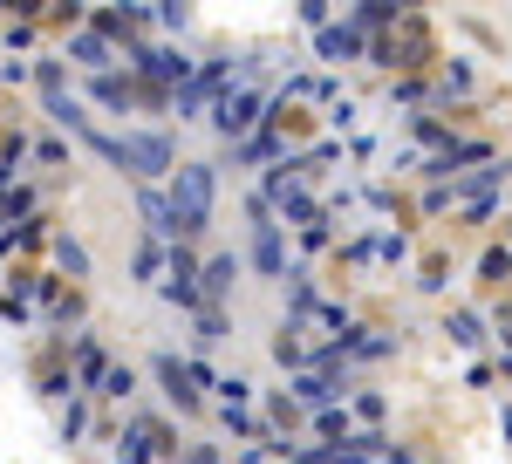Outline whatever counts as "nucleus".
<instances>
[{"label": "nucleus", "instance_id": "f257e3e1", "mask_svg": "<svg viewBox=\"0 0 512 464\" xmlns=\"http://www.w3.org/2000/svg\"><path fill=\"white\" fill-rule=\"evenodd\" d=\"M164 205L178 219V246H198L212 232V205H219V164H178L164 178Z\"/></svg>", "mask_w": 512, "mask_h": 464}, {"label": "nucleus", "instance_id": "f03ea898", "mask_svg": "<svg viewBox=\"0 0 512 464\" xmlns=\"http://www.w3.org/2000/svg\"><path fill=\"white\" fill-rule=\"evenodd\" d=\"M123 76L137 82L144 96H178L185 82H192V55L178 48V41H130L123 48Z\"/></svg>", "mask_w": 512, "mask_h": 464}, {"label": "nucleus", "instance_id": "7ed1b4c3", "mask_svg": "<svg viewBox=\"0 0 512 464\" xmlns=\"http://www.w3.org/2000/svg\"><path fill=\"white\" fill-rule=\"evenodd\" d=\"M110 171H130L137 185H164L178 171L171 130H123V137H110Z\"/></svg>", "mask_w": 512, "mask_h": 464}, {"label": "nucleus", "instance_id": "20e7f679", "mask_svg": "<svg viewBox=\"0 0 512 464\" xmlns=\"http://www.w3.org/2000/svg\"><path fill=\"white\" fill-rule=\"evenodd\" d=\"M267 110H274V89H267V82H233V89L212 103V130H219L226 151H233V144H246V137L267 123Z\"/></svg>", "mask_w": 512, "mask_h": 464}, {"label": "nucleus", "instance_id": "39448f33", "mask_svg": "<svg viewBox=\"0 0 512 464\" xmlns=\"http://www.w3.org/2000/svg\"><path fill=\"white\" fill-rule=\"evenodd\" d=\"M253 198L274 212V226H308V219H321V198H315V185H301L287 164H274V171H260V185H253Z\"/></svg>", "mask_w": 512, "mask_h": 464}, {"label": "nucleus", "instance_id": "423d86ee", "mask_svg": "<svg viewBox=\"0 0 512 464\" xmlns=\"http://www.w3.org/2000/svg\"><path fill=\"white\" fill-rule=\"evenodd\" d=\"M178 458V430L164 424V417H144V410H130L117 430V451L110 464H171Z\"/></svg>", "mask_w": 512, "mask_h": 464}, {"label": "nucleus", "instance_id": "0eeeda50", "mask_svg": "<svg viewBox=\"0 0 512 464\" xmlns=\"http://www.w3.org/2000/svg\"><path fill=\"white\" fill-rule=\"evenodd\" d=\"M246 219H253V239H246V267L260 280H287V226H274V212L260 198H246Z\"/></svg>", "mask_w": 512, "mask_h": 464}, {"label": "nucleus", "instance_id": "6e6552de", "mask_svg": "<svg viewBox=\"0 0 512 464\" xmlns=\"http://www.w3.org/2000/svg\"><path fill=\"white\" fill-rule=\"evenodd\" d=\"M294 157V144H287V110H267V123L246 137V144H233V171H274V164H287Z\"/></svg>", "mask_w": 512, "mask_h": 464}, {"label": "nucleus", "instance_id": "1a4fd4ad", "mask_svg": "<svg viewBox=\"0 0 512 464\" xmlns=\"http://www.w3.org/2000/svg\"><path fill=\"white\" fill-rule=\"evenodd\" d=\"M349 389H355V376H328V369H301V376H287V410L301 417H315V410H335V403H349Z\"/></svg>", "mask_w": 512, "mask_h": 464}, {"label": "nucleus", "instance_id": "9d476101", "mask_svg": "<svg viewBox=\"0 0 512 464\" xmlns=\"http://www.w3.org/2000/svg\"><path fill=\"white\" fill-rule=\"evenodd\" d=\"M62 355H69V383H76V396L96 403V389H103V376H110V362H117V355L96 342V335H69Z\"/></svg>", "mask_w": 512, "mask_h": 464}, {"label": "nucleus", "instance_id": "9b49d317", "mask_svg": "<svg viewBox=\"0 0 512 464\" xmlns=\"http://www.w3.org/2000/svg\"><path fill=\"white\" fill-rule=\"evenodd\" d=\"M151 383L164 389V403H171L178 417H198V410H205V396H198V389H192V376H185V355L158 348V355H151Z\"/></svg>", "mask_w": 512, "mask_h": 464}, {"label": "nucleus", "instance_id": "f8f14e48", "mask_svg": "<svg viewBox=\"0 0 512 464\" xmlns=\"http://www.w3.org/2000/svg\"><path fill=\"white\" fill-rule=\"evenodd\" d=\"M396 348H403V342H396L390 328H369V321H355L349 335L335 342V355H342V369L355 376V369H369V362H390Z\"/></svg>", "mask_w": 512, "mask_h": 464}, {"label": "nucleus", "instance_id": "ddd939ff", "mask_svg": "<svg viewBox=\"0 0 512 464\" xmlns=\"http://www.w3.org/2000/svg\"><path fill=\"white\" fill-rule=\"evenodd\" d=\"M239 273H246L239 253H205V260H198V301H205V308H226L233 287H239Z\"/></svg>", "mask_w": 512, "mask_h": 464}, {"label": "nucleus", "instance_id": "4468645a", "mask_svg": "<svg viewBox=\"0 0 512 464\" xmlns=\"http://www.w3.org/2000/svg\"><path fill=\"white\" fill-rule=\"evenodd\" d=\"M335 96H342V76H335V69H294V76L274 89L280 110H287V103H321V110H328Z\"/></svg>", "mask_w": 512, "mask_h": 464}, {"label": "nucleus", "instance_id": "2eb2a0df", "mask_svg": "<svg viewBox=\"0 0 512 464\" xmlns=\"http://www.w3.org/2000/svg\"><path fill=\"white\" fill-rule=\"evenodd\" d=\"M62 62H76V69H89V76H110L123 62V48H110L103 35H89V28H69L62 35Z\"/></svg>", "mask_w": 512, "mask_h": 464}, {"label": "nucleus", "instance_id": "dca6fc26", "mask_svg": "<svg viewBox=\"0 0 512 464\" xmlns=\"http://www.w3.org/2000/svg\"><path fill=\"white\" fill-rule=\"evenodd\" d=\"M315 62H335V69H342V62H369V35L349 28V21H328L315 35Z\"/></svg>", "mask_w": 512, "mask_h": 464}, {"label": "nucleus", "instance_id": "f3484780", "mask_svg": "<svg viewBox=\"0 0 512 464\" xmlns=\"http://www.w3.org/2000/svg\"><path fill=\"white\" fill-rule=\"evenodd\" d=\"M287 171H294L301 185H315V178H342V171H349V151L328 137V144H308V151H294V157H287Z\"/></svg>", "mask_w": 512, "mask_h": 464}, {"label": "nucleus", "instance_id": "a211bd4d", "mask_svg": "<svg viewBox=\"0 0 512 464\" xmlns=\"http://www.w3.org/2000/svg\"><path fill=\"white\" fill-rule=\"evenodd\" d=\"M89 103H96V110H110V116H130V110H144V96H137V82L123 76V69H110V76H89Z\"/></svg>", "mask_w": 512, "mask_h": 464}, {"label": "nucleus", "instance_id": "6ab92c4d", "mask_svg": "<svg viewBox=\"0 0 512 464\" xmlns=\"http://www.w3.org/2000/svg\"><path fill=\"white\" fill-rule=\"evenodd\" d=\"M137 219H144V239L178 246V219H171V205H164V185H137Z\"/></svg>", "mask_w": 512, "mask_h": 464}, {"label": "nucleus", "instance_id": "aec40b11", "mask_svg": "<svg viewBox=\"0 0 512 464\" xmlns=\"http://www.w3.org/2000/svg\"><path fill=\"white\" fill-rule=\"evenodd\" d=\"M164 273H171V246H158V239H137V246H130V280L158 294Z\"/></svg>", "mask_w": 512, "mask_h": 464}, {"label": "nucleus", "instance_id": "412c9836", "mask_svg": "<svg viewBox=\"0 0 512 464\" xmlns=\"http://www.w3.org/2000/svg\"><path fill=\"white\" fill-rule=\"evenodd\" d=\"M431 89H437V103H472L478 96V69L465 62V55H451V62L431 76Z\"/></svg>", "mask_w": 512, "mask_h": 464}, {"label": "nucleus", "instance_id": "4be33fe9", "mask_svg": "<svg viewBox=\"0 0 512 464\" xmlns=\"http://www.w3.org/2000/svg\"><path fill=\"white\" fill-rule=\"evenodd\" d=\"M417 253V239L403 226H369V267H403Z\"/></svg>", "mask_w": 512, "mask_h": 464}, {"label": "nucleus", "instance_id": "5701e85b", "mask_svg": "<svg viewBox=\"0 0 512 464\" xmlns=\"http://www.w3.org/2000/svg\"><path fill=\"white\" fill-rule=\"evenodd\" d=\"M403 14H410V7H390V0H362V7H342V21H349V28H362V35H390Z\"/></svg>", "mask_w": 512, "mask_h": 464}, {"label": "nucleus", "instance_id": "b1692460", "mask_svg": "<svg viewBox=\"0 0 512 464\" xmlns=\"http://www.w3.org/2000/svg\"><path fill=\"white\" fill-rule=\"evenodd\" d=\"M349 437H355V424H349V410H342V403H335V410H315V417H308V444H321V451H342Z\"/></svg>", "mask_w": 512, "mask_h": 464}, {"label": "nucleus", "instance_id": "393cba45", "mask_svg": "<svg viewBox=\"0 0 512 464\" xmlns=\"http://www.w3.org/2000/svg\"><path fill=\"white\" fill-rule=\"evenodd\" d=\"M205 403H212V410H253V403H260V389H253V376H212V396H205Z\"/></svg>", "mask_w": 512, "mask_h": 464}, {"label": "nucleus", "instance_id": "a878e982", "mask_svg": "<svg viewBox=\"0 0 512 464\" xmlns=\"http://www.w3.org/2000/svg\"><path fill=\"white\" fill-rule=\"evenodd\" d=\"M342 410H349L355 430H383V417H390V396H383V389H349V403H342Z\"/></svg>", "mask_w": 512, "mask_h": 464}, {"label": "nucleus", "instance_id": "bb28decb", "mask_svg": "<svg viewBox=\"0 0 512 464\" xmlns=\"http://www.w3.org/2000/svg\"><path fill=\"white\" fill-rule=\"evenodd\" d=\"M48 253H55V273H69V280H89V246H82L76 232H48Z\"/></svg>", "mask_w": 512, "mask_h": 464}, {"label": "nucleus", "instance_id": "cd10ccee", "mask_svg": "<svg viewBox=\"0 0 512 464\" xmlns=\"http://www.w3.org/2000/svg\"><path fill=\"white\" fill-rule=\"evenodd\" d=\"M267 348H274V362H280V369H287V376H301V369H315V348L301 342V335H294L287 321H280V328H274V342H267Z\"/></svg>", "mask_w": 512, "mask_h": 464}, {"label": "nucleus", "instance_id": "c85d7f7f", "mask_svg": "<svg viewBox=\"0 0 512 464\" xmlns=\"http://www.w3.org/2000/svg\"><path fill=\"white\" fill-rule=\"evenodd\" d=\"M390 110H437V89H431V76H396L390 82Z\"/></svg>", "mask_w": 512, "mask_h": 464}, {"label": "nucleus", "instance_id": "c756f323", "mask_svg": "<svg viewBox=\"0 0 512 464\" xmlns=\"http://www.w3.org/2000/svg\"><path fill=\"white\" fill-rule=\"evenodd\" d=\"M444 335H451V348H485L492 328H485V314H478V308H451V314H444Z\"/></svg>", "mask_w": 512, "mask_h": 464}, {"label": "nucleus", "instance_id": "7c9ffc66", "mask_svg": "<svg viewBox=\"0 0 512 464\" xmlns=\"http://www.w3.org/2000/svg\"><path fill=\"white\" fill-rule=\"evenodd\" d=\"M41 103H48V123H55V130H69V137L96 130V123H89V110H82V96H69V89H62V96H41Z\"/></svg>", "mask_w": 512, "mask_h": 464}, {"label": "nucleus", "instance_id": "2f4dec72", "mask_svg": "<svg viewBox=\"0 0 512 464\" xmlns=\"http://www.w3.org/2000/svg\"><path fill=\"white\" fill-rule=\"evenodd\" d=\"M0 321H7V328H28V321H35V301H28V273H14V280L0 287Z\"/></svg>", "mask_w": 512, "mask_h": 464}, {"label": "nucleus", "instance_id": "473e14b6", "mask_svg": "<svg viewBox=\"0 0 512 464\" xmlns=\"http://www.w3.org/2000/svg\"><path fill=\"white\" fill-rule=\"evenodd\" d=\"M226 335H233V314L226 308H198L192 314V348H219Z\"/></svg>", "mask_w": 512, "mask_h": 464}, {"label": "nucleus", "instance_id": "72a5a7b5", "mask_svg": "<svg viewBox=\"0 0 512 464\" xmlns=\"http://www.w3.org/2000/svg\"><path fill=\"white\" fill-rule=\"evenodd\" d=\"M294 239H301V260H315V253H335V246H342V232H335V219H328V212H321V219H308Z\"/></svg>", "mask_w": 512, "mask_h": 464}, {"label": "nucleus", "instance_id": "f704fd0d", "mask_svg": "<svg viewBox=\"0 0 512 464\" xmlns=\"http://www.w3.org/2000/svg\"><path fill=\"white\" fill-rule=\"evenodd\" d=\"M89 430H96V403H89V396H69V403H62V444H82Z\"/></svg>", "mask_w": 512, "mask_h": 464}, {"label": "nucleus", "instance_id": "c9c22d12", "mask_svg": "<svg viewBox=\"0 0 512 464\" xmlns=\"http://www.w3.org/2000/svg\"><path fill=\"white\" fill-rule=\"evenodd\" d=\"M137 383H144V376H137V369H130V362H110V376H103V389H96V396H103V403H130V396H137Z\"/></svg>", "mask_w": 512, "mask_h": 464}, {"label": "nucleus", "instance_id": "e433bc0d", "mask_svg": "<svg viewBox=\"0 0 512 464\" xmlns=\"http://www.w3.org/2000/svg\"><path fill=\"white\" fill-rule=\"evenodd\" d=\"M321 123H328V130H335V144H342V137H349L355 123H362V110H355V96H349V89H342V96H335V103H328V110H321Z\"/></svg>", "mask_w": 512, "mask_h": 464}, {"label": "nucleus", "instance_id": "4c0bfd02", "mask_svg": "<svg viewBox=\"0 0 512 464\" xmlns=\"http://www.w3.org/2000/svg\"><path fill=\"white\" fill-rule=\"evenodd\" d=\"M35 41H41L35 21H7V28H0V48H7L14 62H21V55H35Z\"/></svg>", "mask_w": 512, "mask_h": 464}, {"label": "nucleus", "instance_id": "58836bf2", "mask_svg": "<svg viewBox=\"0 0 512 464\" xmlns=\"http://www.w3.org/2000/svg\"><path fill=\"white\" fill-rule=\"evenodd\" d=\"M478 280H485V287H506L512 280V253L506 246H485V253H478Z\"/></svg>", "mask_w": 512, "mask_h": 464}, {"label": "nucleus", "instance_id": "ea45409f", "mask_svg": "<svg viewBox=\"0 0 512 464\" xmlns=\"http://www.w3.org/2000/svg\"><path fill=\"white\" fill-rule=\"evenodd\" d=\"M28 157H35L41 171H69V144L62 137H28Z\"/></svg>", "mask_w": 512, "mask_h": 464}, {"label": "nucleus", "instance_id": "a19ab883", "mask_svg": "<svg viewBox=\"0 0 512 464\" xmlns=\"http://www.w3.org/2000/svg\"><path fill=\"white\" fill-rule=\"evenodd\" d=\"M35 89L41 96H62V89H69V69H62L55 55H35Z\"/></svg>", "mask_w": 512, "mask_h": 464}, {"label": "nucleus", "instance_id": "79ce46f5", "mask_svg": "<svg viewBox=\"0 0 512 464\" xmlns=\"http://www.w3.org/2000/svg\"><path fill=\"white\" fill-rule=\"evenodd\" d=\"M151 28H164V35H185V28H192V14H185L178 0H151Z\"/></svg>", "mask_w": 512, "mask_h": 464}, {"label": "nucleus", "instance_id": "37998d69", "mask_svg": "<svg viewBox=\"0 0 512 464\" xmlns=\"http://www.w3.org/2000/svg\"><path fill=\"white\" fill-rule=\"evenodd\" d=\"M506 212V192H485V198H465V226H485V219H499Z\"/></svg>", "mask_w": 512, "mask_h": 464}, {"label": "nucleus", "instance_id": "c03bdc74", "mask_svg": "<svg viewBox=\"0 0 512 464\" xmlns=\"http://www.w3.org/2000/svg\"><path fill=\"white\" fill-rule=\"evenodd\" d=\"M417 287H424V294H444V287H451V260H424Z\"/></svg>", "mask_w": 512, "mask_h": 464}, {"label": "nucleus", "instance_id": "a18cd8bd", "mask_svg": "<svg viewBox=\"0 0 512 464\" xmlns=\"http://www.w3.org/2000/svg\"><path fill=\"white\" fill-rule=\"evenodd\" d=\"M328 21H335V14H328V0H301V28H308V35H321Z\"/></svg>", "mask_w": 512, "mask_h": 464}, {"label": "nucleus", "instance_id": "49530a36", "mask_svg": "<svg viewBox=\"0 0 512 464\" xmlns=\"http://www.w3.org/2000/svg\"><path fill=\"white\" fill-rule=\"evenodd\" d=\"M21 82H35V62H14V55H7V62H0V89H21Z\"/></svg>", "mask_w": 512, "mask_h": 464}, {"label": "nucleus", "instance_id": "de8ad7c7", "mask_svg": "<svg viewBox=\"0 0 512 464\" xmlns=\"http://www.w3.org/2000/svg\"><path fill=\"white\" fill-rule=\"evenodd\" d=\"M417 205H424V219H444V212H451V192H444V185H424Z\"/></svg>", "mask_w": 512, "mask_h": 464}, {"label": "nucleus", "instance_id": "09e8293b", "mask_svg": "<svg viewBox=\"0 0 512 464\" xmlns=\"http://www.w3.org/2000/svg\"><path fill=\"white\" fill-rule=\"evenodd\" d=\"M178 464H226V451H219V444H185Z\"/></svg>", "mask_w": 512, "mask_h": 464}, {"label": "nucleus", "instance_id": "8fccbe9b", "mask_svg": "<svg viewBox=\"0 0 512 464\" xmlns=\"http://www.w3.org/2000/svg\"><path fill=\"white\" fill-rule=\"evenodd\" d=\"M267 458H274L267 444H246V451H239V464H267Z\"/></svg>", "mask_w": 512, "mask_h": 464}, {"label": "nucleus", "instance_id": "3c124183", "mask_svg": "<svg viewBox=\"0 0 512 464\" xmlns=\"http://www.w3.org/2000/svg\"><path fill=\"white\" fill-rule=\"evenodd\" d=\"M499 430H506V444H512V389H506V410H499Z\"/></svg>", "mask_w": 512, "mask_h": 464}, {"label": "nucleus", "instance_id": "603ef678", "mask_svg": "<svg viewBox=\"0 0 512 464\" xmlns=\"http://www.w3.org/2000/svg\"><path fill=\"white\" fill-rule=\"evenodd\" d=\"M499 246H506V253H512V219H506V239H499Z\"/></svg>", "mask_w": 512, "mask_h": 464}]
</instances>
